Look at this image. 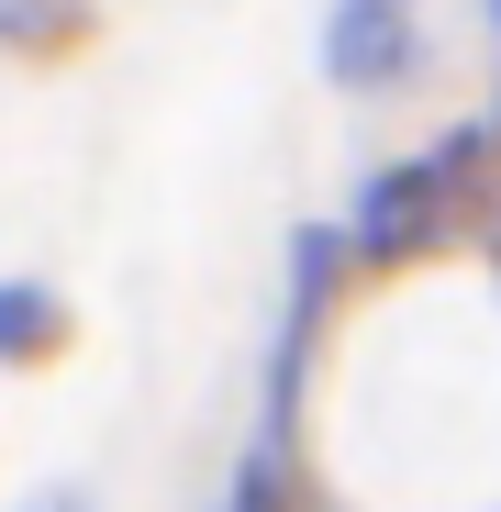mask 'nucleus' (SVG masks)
<instances>
[{
	"mask_svg": "<svg viewBox=\"0 0 501 512\" xmlns=\"http://www.w3.org/2000/svg\"><path fill=\"white\" fill-rule=\"evenodd\" d=\"M490 12H501V0H490Z\"/></svg>",
	"mask_w": 501,
	"mask_h": 512,
	"instance_id": "6",
	"label": "nucleus"
},
{
	"mask_svg": "<svg viewBox=\"0 0 501 512\" xmlns=\"http://www.w3.org/2000/svg\"><path fill=\"white\" fill-rule=\"evenodd\" d=\"M34 512H90V501H78V490H56V501H34Z\"/></svg>",
	"mask_w": 501,
	"mask_h": 512,
	"instance_id": "5",
	"label": "nucleus"
},
{
	"mask_svg": "<svg viewBox=\"0 0 501 512\" xmlns=\"http://www.w3.org/2000/svg\"><path fill=\"white\" fill-rule=\"evenodd\" d=\"M334 268H346V234H334V223H301V245H290V346L323 323V301H334Z\"/></svg>",
	"mask_w": 501,
	"mask_h": 512,
	"instance_id": "4",
	"label": "nucleus"
},
{
	"mask_svg": "<svg viewBox=\"0 0 501 512\" xmlns=\"http://www.w3.org/2000/svg\"><path fill=\"white\" fill-rule=\"evenodd\" d=\"M56 334H67V301H56L45 279H0V368L56 357Z\"/></svg>",
	"mask_w": 501,
	"mask_h": 512,
	"instance_id": "3",
	"label": "nucleus"
},
{
	"mask_svg": "<svg viewBox=\"0 0 501 512\" xmlns=\"http://www.w3.org/2000/svg\"><path fill=\"white\" fill-rule=\"evenodd\" d=\"M412 0H334L323 12V78L346 101H368V90H390V78L412 67Z\"/></svg>",
	"mask_w": 501,
	"mask_h": 512,
	"instance_id": "2",
	"label": "nucleus"
},
{
	"mask_svg": "<svg viewBox=\"0 0 501 512\" xmlns=\"http://www.w3.org/2000/svg\"><path fill=\"white\" fill-rule=\"evenodd\" d=\"M490 156H501V123H457V134H435L424 156L379 167V179L357 190L346 245H357V256H412V245L457 234V223H468V201H479V179H490Z\"/></svg>",
	"mask_w": 501,
	"mask_h": 512,
	"instance_id": "1",
	"label": "nucleus"
}]
</instances>
